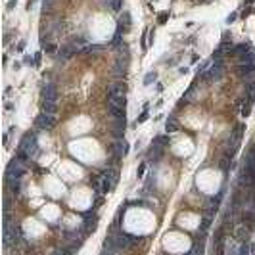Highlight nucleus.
<instances>
[{
  "instance_id": "obj_28",
  "label": "nucleus",
  "mask_w": 255,
  "mask_h": 255,
  "mask_svg": "<svg viewBox=\"0 0 255 255\" xmlns=\"http://www.w3.org/2000/svg\"><path fill=\"white\" fill-rule=\"evenodd\" d=\"M249 251H251V253H255V244H251V246H249Z\"/></svg>"
},
{
  "instance_id": "obj_10",
  "label": "nucleus",
  "mask_w": 255,
  "mask_h": 255,
  "mask_svg": "<svg viewBox=\"0 0 255 255\" xmlns=\"http://www.w3.org/2000/svg\"><path fill=\"white\" fill-rule=\"evenodd\" d=\"M102 175L106 176V179H107L109 182H111L113 186L117 184V180H119V173H117V169H107V171H104Z\"/></svg>"
},
{
  "instance_id": "obj_26",
  "label": "nucleus",
  "mask_w": 255,
  "mask_h": 255,
  "mask_svg": "<svg viewBox=\"0 0 255 255\" xmlns=\"http://www.w3.org/2000/svg\"><path fill=\"white\" fill-rule=\"evenodd\" d=\"M127 205H142V200H134V201H129Z\"/></svg>"
},
{
  "instance_id": "obj_24",
  "label": "nucleus",
  "mask_w": 255,
  "mask_h": 255,
  "mask_svg": "<svg viewBox=\"0 0 255 255\" xmlns=\"http://www.w3.org/2000/svg\"><path fill=\"white\" fill-rule=\"evenodd\" d=\"M144 173H146V163H140V167H138V171H136V175H138V176H144Z\"/></svg>"
},
{
  "instance_id": "obj_15",
  "label": "nucleus",
  "mask_w": 255,
  "mask_h": 255,
  "mask_svg": "<svg viewBox=\"0 0 255 255\" xmlns=\"http://www.w3.org/2000/svg\"><path fill=\"white\" fill-rule=\"evenodd\" d=\"M222 196H225V190H221L215 197H211V209H213V211H217V207H219V204H221Z\"/></svg>"
},
{
  "instance_id": "obj_22",
  "label": "nucleus",
  "mask_w": 255,
  "mask_h": 255,
  "mask_svg": "<svg viewBox=\"0 0 255 255\" xmlns=\"http://www.w3.org/2000/svg\"><path fill=\"white\" fill-rule=\"evenodd\" d=\"M251 251H249V246L247 244H242V247H240V255H249Z\"/></svg>"
},
{
  "instance_id": "obj_17",
  "label": "nucleus",
  "mask_w": 255,
  "mask_h": 255,
  "mask_svg": "<svg viewBox=\"0 0 255 255\" xmlns=\"http://www.w3.org/2000/svg\"><path fill=\"white\" fill-rule=\"evenodd\" d=\"M109 8H111L113 12H119V10L123 8V0H111V2H109Z\"/></svg>"
},
{
  "instance_id": "obj_4",
  "label": "nucleus",
  "mask_w": 255,
  "mask_h": 255,
  "mask_svg": "<svg viewBox=\"0 0 255 255\" xmlns=\"http://www.w3.org/2000/svg\"><path fill=\"white\" fill-rule=\"evenodd\" d=\"M54 115H48V113H40V115H36L35 119V127L39 129V131H48V129L54 127Z\"/></svg>"
},
{
  "instance_id": "obj_6",
  "label": "nucleus",
  "mask_w": 255,
  "mask_h": 255,
  "mask_svg": "<svg viewBox=\"0 0 255 255\" xmlns=\"http://www.w3.org/2000/svg\"><path fill=\"white\" fill-rule=\"evenodd\" d=\"M42 98L46 102H56V100H58V88L52 85V82L44 85L42 86Z\"/></svg>"
},
{
  "instance_id": "obj_20",
  "label": "nucleus",
  "mask_w": 255,
  "mask_h": 255,
  "mask_svg": "<svg viewBox=\"0 0 255 255\" xmlns=\"http://www.w3.org/2000/svg\"><path fill=\"white\" fill-rule=\"evenodd\" d=\"M167 17H169V12H161V14L157 15V21H159L161 25H163L165 21H167Z\"/></svg>"
},
{
  "instance_id": "obj_14",
  "label": "nucleus",
  "mask_w": 255,
  "mask_h": 255,
  "mask_svg": "<svg viewBox=\"0 0 255 255\" xmlns=\"http://www.w3.org/2000/svg\"><path fill=\"white\" fill-rule=\"evenodd\" d=\"M6 182H8L10 190H12L15 196H17L19 192H21V182H19V180H15V179H6Z\"/></svg>"
},
{
  "instance_id": "obj_3",
  "label": "nucleus",
  "mask_w": 255,
  "mask_h": 255,
  "mask_svg": "<svg viewBox=\"0 0 255 255\" xmlns=\"http://www.w3.org/2000/svg\"><path fill=\"white\" fill-rule=\"evenodd\" d=\"M19 148L25 150L31 157H36V154H39V148H36V138H35V134H31L27 132L25 136L21 138V144H19Z\"/></svg>"
},
{
  "instance_id": "obj_8",
  "label": "nucleus",
  "mask_w": 255,
  "mask_h": 255,
  "mask_svg": "<svg viewBox=\"0 0 255 255\" xmlns=\"http://www.w3.org/2000/svg\"><path fill=\"white\" fill-rule=\"evenodd\" d=\"M247 234H249V226H246V225H238L236 230H234V238H236L238 242H244V240H247Z\"/></svg>"
},
{
  "instance_id": "obj_16",
  "label": "nucleus",
  "mask_w": 255,
  "mask_h": 255,
  "mask_svg": "<svg viewBox=\"0 0 255 255\" xmlns=\"http://www.w3.org/2000/svg\"><path fill=\"white\" fill-rule=\"evenodd\" d=\"M230 157H232V155L226 154L225 157L221 159V169H222V171H228V169H230Z\"/></svg>"
},
{
  "instance_id": "obj_23",
  "label": "nucleus",
  "mask_w": 255,
  "mask_h": 255,
  "mask_svg": "<svg viewBox=\"0 0 255 255\" xmlns=\"http://www.w3.org/2000/svg\"><path fill=\"white\" fill-rule=\"evenodd\" d=\"M56 50H58L56 44H48V46H46V54H56Z\"/></svg>"
},
{
  "instance_id": "obj_12",
  "label": "nucleus",
  "mask_w": 255,
  "mask_h": 255,
  "mask_svg": "<svg viewBox=\"0 0 255 255\" xmlns=\"http://www.w3.org/2000/svg\"><path fill=\"white\" fill-rule=\"evenodd\" d=\"M165 131H167V132H176V131H179V121H176V117L171 115L167 119V123H165Z\"/></svg>"
},
{
  "instance_id": "obj_13",
  "label": "nucleus",
  "mask_w": 255,
  "mask_h": 255,
  "mask_svg": "<svg viewBox=\"0 0 255 255\" xmlns=\"http://www.w3.org/2000/svg\"><path fill=\"white\" fill-rule=\"evenodd\" d=\"M58 111V106H56V102H42V113H48V115H54V113Z\"/></svg>"
},
{
  "instance_id": "obj_21",
  "label": "nucleus",
  "mask_w": 255,
  "mask_h": 255,
  "mask_svg": "<svg viewBox=\"0 0 255 255\" xmlns=\"http://www.w3.org/2000/svg\"><path fill=\"white\" fill-rule=\"evenodd\" d=\"M148 117H150V113H148V109H144V111H142V113H140V117L136 119V123H144V121H146V119H148Z\"/></svg>"
},
{
  "instance_id": "obj_2",
  "label": "nucleus",
  "mask_w": 255,
  "mask_h": 255,
  "mask_svg": "<svg viewBox=\"0 0 255 255\" xmlns=\"http://www.w3.org/2000/svg\"><path fill=\"white\" fill-rule=\"evenodd\" d=\"M25 175V165L19 159H12L6 167V179H15L21 180V176Z\"/></svg>"
},
{
  "instance_id": "obj_25",
  "label": "nucleus",
  "mask_w": 255,
  "mask_h": 255,
  "mask_svg": "<svg viewBox=\"0 0 255 255\" xmlns=\"http://www.w3.org/2000/svg\"><path fill=\"white\" fill-rule=\"evenodd\" d=\"M236 17H238V14H236V12H234V14H230V15L226 17V23H234V19H236Z\"/></svg>"
},
{
  "instance_id": "obj_11",
  "label": "nucleus",
  "mask_w": 255,
  "mask_h": 255,
  "mask_svg": "<svg viewBox=\"0 0 255 255\" xmlns=\"http://www.w3.org/2000/svg\"><path fill=\"white\" fill-rule=\"evenodd\" d=\"M107 109H109V113H111V117H115V119H125V109H123V107H117V106L107 104Z\"/></svg>"
},
{
  "instance_id": "obj_27",
  "label": "nucleus",
  "mask_w": 255,
  "mask_h": 255,
  "mask_svg": "<svg viewBox=\"0 0 255 255\" xmlns=\"http://www.w3.org/2000/svg\"><path fill=\"white\" fill-rule=\"evenodd\" d=\"M23 48H25V42H19V44H17V50H19V52H21Z\"/></svg>"
},
{
  "instance_id": "obj_1",
  "label": "nucleus",
  "mask_w": 255,
  "mask_h": 255,
  "mask_svg": "<svg viewBox=\"0 0 255 255\" xmlns=\"http://www.w3.org/2000/svg\"><path fill=\"white\" fill-rule=\"evenodd\" d=\"M113 240V244L121 249V251H125V249H131L136 242H142V238H136V236H131V234H127V232H121V230H117V232H113L111 236H109Z\"/></svg>"
},
{
  "instance_id": "obj_18",
  "label": "nucleus",
  "mask_w": 255,
  "mask_h": 255,
  "mask_svg": "<svg viewBox=\"0 0 255 255\" xmlns=\"http://www.w3.org/2000/svg\"><path fill=\"white\" fill-rule=\"evenodd\" d=\"M251 107H253L251 102H246V104H244V107H242V117H247L249 113H251Z\"/></svg>"
},
{
  "instance_id": "obj_19",
  "label": "nucleus",
  "mask_w": 255,
  "mask_h": 255,
  "mask_svg": "<svg viewBox=\"0 0 255 255\" xmlns=\"http://www.w3.org/2000/svg\"><path fill=\"white\" fill-rule=\"evenodd\" d=\"M155 77H157V75H155V71L148 73V75L144 77V85H146V86H148V85H152V81H155Z\"/></svg>"
},
{
  "instance_id": "obj_5",
  "label": "nucleus",
  "mask_w": 255,
  "mask_h": 255,
  "mask_svg": "<svg viewBox=\"0 0 255 255\" xmlns=\"http://www.w3.org/2000/svg\"><path fill=\"white\" fill-rule=\"evenodd\" d=\"M113 154H115L117 159H121L123 155H127V154H129V144H127V140H125V138H117L115 144H113Z\"/></svg>"
},
{
  "instance_id": "obj_9",
  "label": "nucleus",
  "mask_w": 255,
  "mask_h": 255,
  "mask_svg": "<svg viewBox=\"0 0 255 255\" xmlns=\"http://www.w3.org/2000/svg\"><path fill=\"white\" fill-rule=\"evenodd\" d=\"M107 104L125 109V107H127V98H125V96H109V98H107Z\"/></svg>"
},
{
  "instance_id": "obj_29",
  "label": "nucleus",
  "mask_w": 255,
  "mask_h": 255,
  "mask_svg": "<svg viewBox=\"0 0 255 255\" xmlns=\"http://www.w3.org/2000/svg\"><path fill=\"white\" fill-rule=\"evenodd\" d=\"M253 2H255V0H246V4H253Z\"/></svg>"
},
{
  "instance_id": "obj_7",
  "label": "nucleus",
  "mask_w": 255,
  "mask_h": 255,
  "mask_svg": "<svg viewBox=\"0 0 255 255\" xmlns=\"http://www.w3.org/2000/svg\"><path fill=\"white\" fill-rule=\"evenodd\" d=\"M125 94H127V86L123 82H113L107 88V96H125Z\"/></svg>"
}]
</instances>
